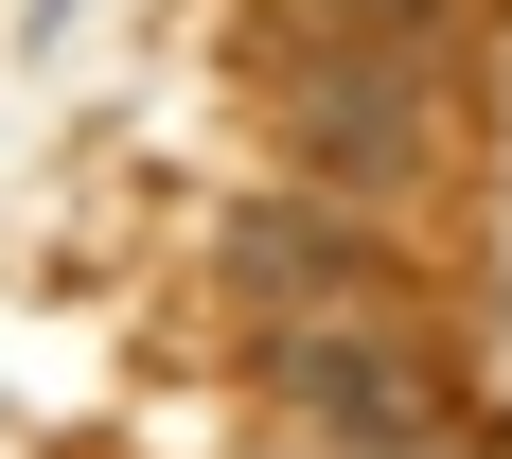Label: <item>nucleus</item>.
Listing matches in <instances>:
<instances>
[{"label": "nucleus", "instance_id": "nucleus-1", "mask_svg": "<svg viewBox=\"0 0 512 459\" xmlns=\"http://www.w3.org/2000/svg\"><path fill=\"white\" fill-rule=\"evenodd\" d=\"M301 106H318V159L336 177H407L424 159V71L407 53H301Z\"/></svg>", "mask_w": 512, "mask_h": 459}, {"label": "nucleus", "instance_id": "nucleus-2", "mask_svg": "<svg viewBox=\"0 0 512 459\" xmlns=\"http://www.w3.org/2000/svg\"><path fill=\"white\" fill-rule=\"evenodd\" d=\"M230 265H248V301H336V283H354V248H336L318 212H248Z\"/></svg>", "mask_w": 512, "mask_h": 459}]
</instances>
